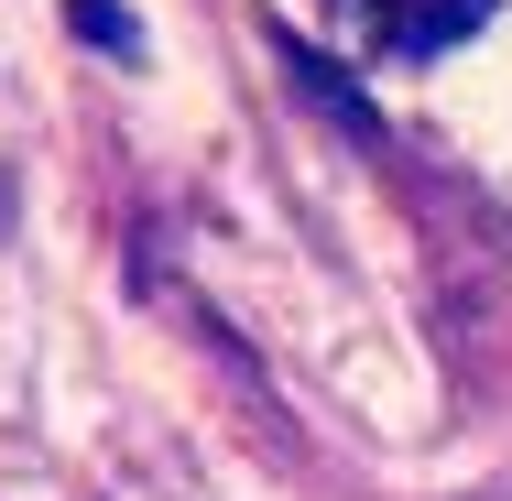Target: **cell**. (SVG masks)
<instances>
[{"label":"cell","mask_w":512,"mask_h":501,"mask_svg":"<svg viewBox=\"0 0 512 501\" xmlns=\"http://www.w3.org/2000/svg\"><path fill=\"white\" fill-rule=\"evenodd\" d=\"M480 22H491V0H371V44L382 55H447Z\"/></svg>","instance_id":"cell-1"},{"label":"cell","mask_w":512,"mask_h":501,"mask_svg":"<svg viewBox=\"0 0 512 501\" xmlns=\"http://www.w3.org/2000/svg\"><path fill=\"white\" fill-rule=\"evenodd\" d=\"M284 77H295V99H316L327 120H338V131H360V142L382 131V120H371V99H360V88H349V77L316 55V44H284Z\"/></svg>","instance_id":"cell-2"},{"label":"cell","mask_w":512,"mask_h":501,"mask_svg":"<svg viewBox=\"0 0 512 501\" xmlns=\"http://www.w3.org/2000/svg\"><path fill=\"white\" fill-rule=\"evenodd\" d=\"M66 33L99 44V55H142V22H131L120 0H66Z\"/></svg>","instance_id":"cell-3"}]
</instances>
